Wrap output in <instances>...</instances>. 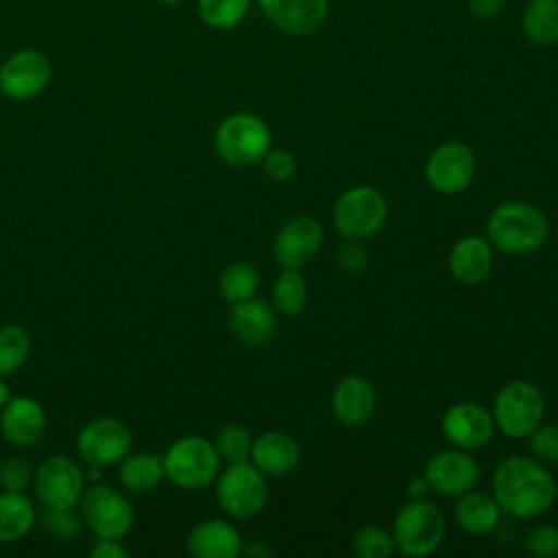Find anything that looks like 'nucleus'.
Returning <instances> with one entry per match:
<instances>
[{"mask_svg":"<svg viewBox=\"0 0 558 558\" xmlns=\"http://www.w3.org/2000/svg\"><path fill=\"white\" fill-rule=\"evenodd\" d=\"M493 497L501 512L517 519L543 514L556 499V480L536 460L512 456L493 471Z\"/></svg>","mask_w":558,"mask_h":558,"instance_id":"1","label":"nucleus"},{"mask_svg":"<svg viewBox=\"0 0 558 558\" xmlns=\"http://www.w3.org/2000/svg\"><path fill=\"white\" fill-rule=\"evenodd\" d=\"M486 235L493 248L508 255H523L536 251L547 240L549 222L538 207L523 201H508L490 211Z\"/></svg>","mask_w":558,"mask_h":558,"instance_id":"2","label":"nucleus"},{"mask_svg":"<svg viewBox=\"0 0 558 558\" xmlns=\"http://www.w3.org/2000/svg\"><path fill=\"white\" fill-rule=\"evenodd\" d=\"M447 534L445 517L432 501L410 499L403 504L392 523V541L395 549L403 556L418 558L434 554Z\"/></svg>","mask_w":558,"mask_h":558,"instance_id":"3","label":"nucleus"},{"mask_svg":"<svg viewBox=\"0 0 558 558\" xmlns=\"http://www.w3.org/2000/svg\"><path fill=\"white\" fill-rule=\"evenodd\" d=\"M214 146L225 163L248 168L259 163L270 150V129L259 116L238 111L218 124Z\"/></svg>","mask_w":558,"mask_h":558,"instance_id":"4","label":"nucleus"},{"mask_svg":"<svg viewBox=\"0 0 558 558\" xmlns=\"http://www.w3.org/2000/svg\"><path fill=\"white\" fill-rule=\"evenodd\" d=\"M163 477L185 490H198L216 480L220 469V456L203 436H181L161 456Z\"/></svg>","mask_w":558,"mask_h":558,"instance_id":"5","label":"nucleus"},{"mask_svg":"<svg viewBox=\"0 0 558 558\" xmlns=\"http://www.w3.org/2000/svg\"><path fill=\"white\" fill-rule=\"evenodd\" d=\"M545 399L541 390L525 379L504 384L493 401L495 427L510 438H527L530 432L543 423Z\"/></svg>","mask_w":558,"mask_h":558,"instance_id":"6","label":"nucleus"},{"mask_svg":"<svg viewBox=\"0 0 558 558\" xmlns=\"http://www.w3.org/2000/svg\"><path fill=\"white\" fill-rule=\"evenodd\" d=\"M216 477V501L229 517L248 519L266 506V475L251 460L231 462Z\"/></svg>","mask_w":558,"mask_h":558,"instance_id":"7","label":"nucleus"},{"mask_svg":"<svg viewBox=\"0 0 558 558\" xmlns=\"http://www.w3.org/2000/svg\"><path fill=\"white\" fill-rule=\"evenodd\" d=\"M388 216L384 194L373 185H355L340 194L333 205L336 233L347 240H364L375 235Z\"/></svg>","mask_w":558,"mask_h":558,"instance_id":"8","label":"nucleus"},{"mask_svg":"<svg viewBox=\"0 0 558 558\" xmlns=\"http://www.w3.org/2000/svg\"><path fill=\"white\" fill-rule=\"evenodd\" d=\"M78 508L96 538H122L133 525V508L129 499L107 484H92L83 488Z\"/></svg>","mask_w":558,"mask_h":558,"instance_id":"9","label":"nucleus"},{"mask_svg":"<svg viewBox=\"0 0 558 558\" xmlns=\"http://www.w3.org/2000/svg\"><path fill=\"white\" fill-rule=\"evenodd\" d=\"M133 445L131 429L116 416H98L81 427L76 436V451L89 466L118 464Z\"/></svg>","mask_w":558,"mask_h":558,"instance_id":"10","label":"nucleus"},{"mask_svg":"<svg viewBox=\"0 0 558 558\" xmlns=\"http://www.w3.org/2000/svg\"><path fill=\"white\" fill-rule=\"evenodd\" d=\"M52 78L50 59L35 48L11 52L0 65V92L11 100H31L39 96Z\"/></svg>","mask_w":558,"mask_h":558,"instance_id":"11","label":"nucleus"},{"mask_svg":"<svg viewBox=\"0 0 558 558\" xmlns=\"http://www.w3.org/2000/svg\"><path fill=\"white\" fill-rule=\"evenodd\" d=\"M85 488V473L70 456H50L35 471L37 499L48 508H72Z\"/></svg>","mask_w":558,"mask_h":558,"instance_id":"12","label":"nucleus"},{"mask_svg":"<svg viewBox=\"0 0 558 558\" xmlns=\"http://www.w3.org/2000/svg\"><path fill=\"white\" fill-rule=\"evenodd\" d=\"M475 174V155L462 142H445L432 150L425 163L427 183L440 194H458Z\"/></svg>","mask_w":558,"mask_h":558,"instance_id":"13","label":"nucleus"},{"mask_svg":"<svg viewBox=\"0 0 558 558\" xmlns=\"http://www.w3.org/2000/svg\"><path fill=\"white\" fill-rule=\"evenodd\" d=\"M323 244V227L312 216H296L288 220L272 244V255L281 268L301 270L305 268Z\"/></svg>","mask_w":558,"mask_h":558,"instance_id":"14","label":"nucleus"},{"mask_svg":"<svg viewBox=\"0 0 558 558\" xmlns=\"http://www.w3.org/2000/svg\"><path fill=\"white\" fill-rule=\"evenodd\" d=\"M442 436L456 447L469 451L484 447L495 434V418L484 405L462 401L451 405L440 418Z\"/></svg>","mask_w":558,"mask_h":558,"instance_id":"15","label":"nucleus"},{"mask_svg":"<svg viewBox=\"0 0 558 558\" xmlns=\"http://www.w3.org/2000/svg\"><path fill=\"white\" fill-rule=\"evenodd\" d=\"M425 480L440 495H462L477 484V462L464 449H445L434 453L425 464Z\"/></svg>","mask_w":558,"mask_h":558,"instance_id":"16","label":"nucleus"},{"mask_svg":"<svg viewBox=\"0 0 558 558\" xmlns=\"http://www.w3.org/2000/svg\"><path fill=\"white\" fill-rule=\"evenodd\" d=\"M0 432L13 447H33L46 432V412L33 397L17 395L0 410Z\"/></svg>","mask_w":558,"mask_h":558,"instance_id":"17","label":"nucleus"},{"mask_svg":"<svg viewBox=\"0 0 558 558\" xmlns=\"http://www.w3.org/2000/svg\"><path fill=\"white\" fill-rule=\"evenodd\" d=\"M264 15L288 35H310L323 26L329 0H257Z\"/></svg>","mask_w":558,"mask_h":558,"instance_id":"18","label":"nucleus"},{"mask_svg":"<svg viewBox=\"0 0 558 558\" xmlns=\"http://www.w3.org/2000/svg\"><path fill=\"white\" fill-rule=\"evenodd\" d=\"M377 395L373 384L362 375L342 377L331 392V414L338 423L357 427L375 412Z\"/></svg>","mask_w":558,"mask_h":558,"instance_id":"19","label":"nucleus"},{"mask_svg":"<svg viewBox=\"0 0 558 558\" xmlns=\"http://www.w3.org/2000/svg\"><path fill=\"white\" fill-rule=\"evenodd\" d=\"M229 329L240 342L248 347H262L277 331L275 307L255 296L233 303L229 312Z\"/></svg>","mask_w":558,"mask_h":558,"instance_id":"20","label":"nucleus"},{"mask_svg":"<svg viewBox=\"0 0 558 558\" xmlns=\"http://www.w3.org/2000/svg\"><path fill=\"white\" fill-rule=\"evenodd\" d=\"M185 549L194 558H235L242 551V536L231 523L207 519L187 532Z\"/></svg>","mask_w":558,"mask_h":558,"instance_id":"21","label":"nucleus"},{"mask_svg":"<svg viewBox=\"0 0 558 558\" xmlns=\"http://www.w3.org/2000/svg\"><path fill=\"white\" fill-rule=\"evenodd\" d=\"M301 458V447L299 442L279 429H270L259 434L253 440L251 447V462L270 477H279V475H288L290 471H294V466L299 464Z\"/></svg>","mask_w":558,"mask_h":558,"instance_id":"22","label":"nucleus"},{"mask_svg":"<svg viewBox=\"0 0 558 558\" xmlns=\"http://www.w3.org/2000/svg\"><path fill=\"white\" fill-rule=\"evenodd\" d=\"M493 268V246L480 235H466L458 240L449 253L451 277L460 283L473 286L488 277Z\"/></svg>","mask_w":558,"mask_h":558,"instance_id":"23","label":"nucleus"},{"mask_svg":"<svg viewBox=\"0 0 558 558\" xmlns=\"http://www.w3.org/2000/svg\"><path fill=\"white\" fill-rule=\"evenodd\" d=\"M501 508L493 495L480 490H466L458 495L453 504V521L469 534H488L497 527Z\"/></svg>","mask_w":558,"mask_h":558,"instance_id":"24","label":"nucleus"},{"mask_svg":"<svg viewBox=\"0 0 558 558\" xmlns=\"http://www.w3.org/2000/svg\"><path fill=\"white\" fill-rule=\"evenodd\" d=\"M118 464V480L131 493H148L163 477V462L153 453H126Z\"/></svg>","mask_w":558,"mask_h":558,"instance_id":"25","label":"nucleus"},{"mask_svg":"<svg viewBox=\"0 0 558 558\" xmlns=\"http://www.w3.org/2000/svg\"><path fill=\"white\" fill-rule=\"evenodd\" d=\"M35 523L33 501L24 493H0V543H11L28 534Z\"/></svg>","mask_w":558,"mask_h":558,"instance_id":"26","label":"nucleus"},{"mask_svg":"<svg viewBox=\"0 0 558 558\" xmlns=\"http://www.w3.org/2000/svg\"><path fill=\"white\" fill-rule=\"evenodd\" d=\"M523 35L538 46L558 41V0H530L521 15Z\"/></svg>","mask_w":558,"mask_h":558,"instance_id":"27","label":"nucleus"},{"mask_svg":"<svg viewBox=\"0 0 558 558\" xmlns=\"http://www.w3.org/2000/svg\"><path fill=\"white\" fill-rule=\"evenodd\" d=\"M259 288V275L257 270L246 262H233L229 264L220 279H218V292L227 303H240L246 299H253Z\"/></svg>","mask_w":558,"mask_h":558,"instance_id":"28","label":"nucleus"},{"mask_svg":"<svg viewBox=\"0 0 558 558\" xmlns=\"http://www.w3.org/2000/svg\"><path fill=\"white\" fill-rule=\"evenodd\" d=\"M307 303V286L299 270L281 268L272 286V307L283 316H296Z\"/></svg>","mask_w":558,"mask_h":558,"instance_id":"29","label":"nucleus"},{"mask_svg":"<svg viewBox=\"0 0 558 558\" xmlns=\"http://www.w3.org/2000/svg\"><path fill=\"white\" fill-rule=\"evenodd\" d=\"M196 7L201 20L209 28L229 31L244 20L251 0H196Z\"/></svg>","mask_w":558,"mask_h":558,"instance_id":"30","label":"nucleus"},{"mask_svg":"<svg viewBox=\"0 0 558 558\" xmlns=\"http://www.w3.org/2000/svg\"><path fill=\"white\" fill-rule=\"evenodd\" d=\"M31 353V338L20 325H0V375L17 371Z\"/></svg>","mask_w":558,"mask_h":558,"instance_id":"31","label":"nucleus"},{"mask_svg":"<svg viewBox=\"0 0 558 558\" xmlns=\"http://www.w3.org/2000/svg\"><path fill=\"white\" fill-rule=\"evenodd\" d=\"M214 447L220 456V460L225 462H244L251 458V447H253V438L248 434L246 427L238 425V423H229L225 427L218 429Z\"/></svg>","mask_w":558,"mask_h":558,"instance_id":"32","label":"nucleus"},{"mask_svg":"<svg viewBox=\"0 0 558 558\" xmlns=\"http://www.w3.org/2000/svg\"><path fill=\"white\" fill-rule=\"evenodd\" d=\"M392 551V534L377 525H366L353 536V554L360 558H388Z\"/></svg>","mask_w":558,"mask_h":558,"instance_id":"33","label":"nucleus"},{"mask_svg":"<svg viewBox=\"0 0 558 558\" xmlns=\"http://www.w3.org/2000/svg\"><path fill=\"white\" fill-rule=\"evenodd\" d=\"M41 527L57 541H72L81 532V519L72 508H48L41 512Z\"/></svg>","mask_w":558,"mask_h":558,"instance_id":"34","label":"nucleus"},{"mask_svg":"<svg viewBox=\"0 0 558 558\" xmlns=\"http://www.w3.org/2000/svg\"><path fill=\"white\" fill-rule=\"evenodd\" d=\"M523 547L534 558L558 556V527L549 523H538L530 527L523 536Z\"/></svg>","mask_w":558,"mask_h":558,"instance_id":"35","label":"nucleus"},{"mask_svg":"<svg viewBox=\"0 0 558 558\" xmlns=\"http://www.w3.org/2000/svg\"><path fill=\"white\" fill-rule=\"evenodd\" d=\"M530 451L534 458L545 462H558V425L538 423L527 436Z\"/></svg>","mask_w":558,"mask_h":558,"instance_id":"36","label":"nucleus"},{"mask_svg":"<svg viewBox=\"0 0 558 558\" xmlns=\"http://www.w3.org/2000/svg\"><path fill=\"white\" fill-rule=\"evenodd\" d=\"M33 480V469L24 458H7L0 462V486L2 490H13V493H24V488Z\"/></svg>","mask_w":558,"mask_h":558,"instance_id":"37","label":"nucleus"},{"mask_svg":"<svg viewBox=\"0 0 558 558\" xmlns=\"http://www.w3.org/2000/svg\"><path fill=\"white\" fill-rule=\"evenodd\" d=\"M264 172L272 179V181H288L294 174V157L290 150L283 148H270L264 159H262Z\"/></svg>","mask_w":558,"mask_h":558,"instance_id":"38","label":"nucleus"},{"mask_svg":"<svg viewBox=\"0 0 558 558\" xmlns=\"http://www.w3.org/2000/svg\"><path fill=\"white\" fill-rule=\"evenodd\" d=\"M333 259L338 264V268L347 270V272H360L366 262H368V255H366V248L360 244V240H347L342 244H338L336 253H333Z\"/></svg>","mask_w":558,"mask_h":558,"instance_id":"39","label":"nucleus"},{"mask_svg":"<svg viewBox=\"0 0 558 558\" xmlns=\"http://www.w3.org/2000/svg\"><path fill=\"white\" fill-rule=\"evenodd\" d=\"M469 2V11L480 17V20H493L497 17L504 9L508 0H466Z\"/></svg>","mask_w":558,"mask_h":558,"instance_id":"40","label":"nucleus"},{"mask_svg":"<svg viewBox=\"0 0 558 558\" xmlns=\"http://www.w3.org/2000/svg\"><path fill=\"white\" fill-rule=\"evenodd\" d=\"M94 558H126L129 551L118 543V538H98L89 549Z\"/></svg>","mask_w":558,"mask_h":558,"instance_id":"41","label":"nucleus"},{"mask_svg":"<svg viewBox=\"0 0 558 558\" xmlns=\"http://www.w3.org/2000/svg\"><path fill=\"white\" fill-rule=\"evenodd\" d=\"M240 554H246V556H253V558H268L272 556V547L266 545L264 541H253V543H242V551Z\"/></svg>","mask_w":558,"mask_h":558,"instance_id":"42","label":"nucleus"},{"mask_svg":"<svg viewBox=\"0 0 558 558\" xmlns=\"http://www.w3.org/2000/svg\"><path fill=\"white\" fill-rule=\"evenodd\" d=\"M429 490H432V488H429L425 475L412 477V480L408 482V495H410V499H423V497H427Z\"/></svg>","mask_w":558,"mask_h":558,"instance_id":"43","label":"nucleus"},{"mask_svg":"<svg viewBox=\"0 0 558 558\" xmlns=\"http://www.w3.org/2000/svg\"><path fill=\"white\" fill-rule=\"evenodd\" d=\"M9 399H11V390H9V386L0 379V410L7 405Z\"/></svg>","mask_w":558,"mask_h":558,"instance_id":"44","label":"nucleus"},{"mask_svg":"<svg viewBox=\"0 0 558 558\" xmlns=\"http://www.w3.org/2000/svg\"><path fill=\"white\" fill-rule=\"evenodd\" d=\"M157 2H161V4H179L183 0H157Z\"/></svg>","mask_w":558,"mask_h":558,"instance_id":"45","label":"nucleus"}]
</instances>
